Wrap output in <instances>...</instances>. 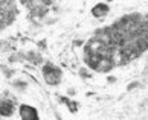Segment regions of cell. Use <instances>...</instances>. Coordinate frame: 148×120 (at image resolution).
Masks as SVG:
<instances>
[{"instance_id": "obj_1", "label": "cell", "mask_w": 148, "mask_h": 120, "mask_svg": "<svg viewBox=\"0 0 148 120\" xmlns=\"http://www.w3.org/2000/svg\"><path fill=\"white\" fill-rule=\"evenodd\" d=\"M20 116H21V119H25V120H35L37 119V111L32 106L23 105L20 108Z\"/></svg>"}, {"instance_id": "obj_2", "label": "cell", "mask_w": 148, "mask_h": 120, "mask_svg": "<svg viewBox=\"0 0 148 120\" xmlns=\"http://www.w3.org/2000/svg\"><path fill=\"white\" fill-rule=\"evenodd\" d=\"M45 78H46V81L49 84H57L60 81V72L51 68V67H46L45 68Z\"/></svg>"}, {"instance_id": "obj_3", "label": "cell", "mask_w": 148, "mask_h": 120, "mask_svg": "<svg viewBox=\"0 0 148 120\" xmlns=\"http://www.w3.org/2000/svg\"><path fill=\"white\" fill-rule=\"evenodd\" d=\"M12 111H14L12 103H9V102H0V114H3V116H9V114H12Z\"/></svg>"}, {"instance_id": "obj_4", "label": "cell", "mask_w": 148, "mask_h": 120, "mask_svg": "<svg viewBox=\"0 0 148 120\" xmlns=\"http://www.w3.org/2000/svg\"><path fill=\"white\" fill-rule=\"evenodd\" d=\"M108 11V8L106 6V5H98V6L93 9V14L95 15H104Z\"/></svg>"}]
</instances>
